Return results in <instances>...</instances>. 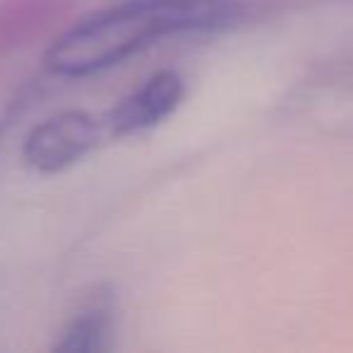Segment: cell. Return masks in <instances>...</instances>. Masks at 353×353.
I'll return each mask as SVG.
<instances>
[{"label": "cell", "instance_id": "1", "mask_svg": "<svg viewBox=\"0 0 353 353\" xmlns=\"http://www.w3.org/2000/svg\"><path fill=\"white\" fill-rule=\"evenodd\" d=\"M235 15V0H121L61 32L44 61L51 73L83 78L119 65L165 37L216 30Z\"/></svg>", "mask_w": 353, "mask_h": 353}, {"label": "cell", "instance_id": "2", "mask_svg": "<svg viewBox=\"0 0 353 353\" xmlns=\"http://www.w3.org/2000/svg\"><path fill=\"white\" fill-rule=\"evenodd\" d=\"M107 133L104 121L85 109H63L37 123L25 138L27 165L46 174L63 172L97 148Z\"/></svg>", "mask_w": 353, "mask_h": 353}, {"label": "cell", "instance_id": "3", "mask_svg": "<svg viewBox=\"0 0 353 353\" xmlns=\"http://www.w3.org/2000/svg\"><path fill=\"white\" fill-rule=\"evenodd\" d=\"M184 94H187V85L174 70H157L141 88L119 99L117 107L104 114L102 121L107 136L123 138L157 126L176 112Z\"/></svg>", "mask_w": 353, "mask_h": 353}, {"label": "cell", "instance_id": "4", "mask_svg": "<svg viewBox=\"0 0 353 353\" xmlns=\"http://www.w3.org/2000/svg\"><path fill=\"white\" fill-rule=\"evenodd\" d=\"M75 0H0V54L27 49L73 15Z\"/></svg>", "mask_w": 353, "mask_h": 353}, {"label": "cell", "instance_id": "5", "mask_svg": "<svg viewBox=\"0 0 353 353\" xmlns=\"http://www.w3.org/2000/svg\"><path fill=\"white\" fill-rule=\"evenodd\" d=\"M112 307L107 303H92L78 312L65 329L61 339L54 343V351L63 353H97L109 348L112 341Z\"/></svg>", "mask_w": 353, "mask_h": 353}]
</instances>
